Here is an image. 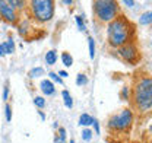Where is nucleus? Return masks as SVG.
I'll list each match as a JSON object with an SVG mask.
<instances>
[{
    "label": "nucleus",
    "mask_w": 152,
    "mask_h": 143,
    "mask_svg": "<svg viewBox=\"0 0 152 143\" xmlns=\"http://www.w3.org/2000/svg\"><path fill=\"white\" fill-rule=\"evenodd\" d=\"M0 18L4 19L6 22H16V19H18V15H16V12L10 7V4L7 3V1H4V0H0Z\"/></svg>",
    "instance_id": "nucleus-7"
},
{
    "label": "nucleus",
    "mask_w": 152,
    "mask_h": 143,
    "mask_svg": "<svg viewBox=\"0 0 152 143\" xmlns=\"http://www.w3.org/2000/svg\"><path fill=\"white\" fill-rule=\"evenodd\" d=\"M70 143H75V140H70Z\"/></svg>",
    "instance_id": "nucleus-34"
},
{
    "label": "nucleus",
    "mask_w": 152,
    "mask_h": 143,
    "mask_svg": "<svg viewBox=\"0 0 152 143\" xmlns=\"http://www.w3.org/2000/svg\"><path fill=\"white\" fill-rule=\"evenodd\" d=\"M48 76H50V79H51L53 82H56V83H60V85L63 83V80H61V79L58 77V74H56V73H53V72H51V73H48Z\"/></svg>",
    "instance_id": "nucleus-21"
},
{
    "label": "nucleus",
    "mask_w": 152,
    "mask_h": 143,
    "mask_svg": "<svg viewBox=\"0 0 152 143\" xmlns=\"http://www.w3.org/2000/svg\"><path fill=\"white\" fill-rule=\"evenodd\" d=\"M75 20H76V23H77V26H79V29H80V31H85V23H83V19L80 18V16H75Z\"/></svg>",
    "instance_id": "nucleus-22"
},
{
    "label": "nucleus",
    "mask_w": 152,
    "mask_h": 143,
    "mask_svg": "<svg viewBox=\"0 0 152 143\" xmlns=\"http://www.w3.org/2000/svg\"><path fill=\"white\" fill-rule=\"evenodd\" d=\"M57 133H58V134H57L58 137H61V139H64V140H66V130H64V127H60Z\"/></svg>",
    "instance_id": "nucleus-25"
},
{
    "label": "nucleus",
    "mask_w": 152,
    "mask_h": 143,
    "mask_svg": "<svg viewBox=\"0 0 152 143\" xmlns=\"http://www.w3.org/2000/svg\"><path fill=\"white\" fill-rule=\"evenodd\" d=\"M6 47H4V44H0V55H6Z\"/></svg>",
    "instance_id": "nucleus-27"
},
{
    "label": "nucleus",
    "mask_w": 152,
    "mask_h": 143,
    "mask_svg": "<svg viewBox=\"0 0 152 143\" xmlns=\"http://www.w3.org/2000/svg\"><path fill=\"white\" fill-rule=\"evenodd\" d=\"M39 86H41V90H42L44 95H54V92H56L54 83L51 80H42Z\"/></svg>",
    "instance_id": "nucleus-8"
},
{
    "label": "nucleus",
    "mask_w": 152,
    "mask_h": 143,
    "mask_svg": "<svg viewBox=\"0 0 152 143\" xmlns=\"http://www.w3.org/2000/svg\"><path fill=\"white\" fill-rule=\"evenodd\" d=\"M7 96H9V86H7V85H4V89H3V99L6 101V99H7Z\"/></svg>",
    "instance_id": "nucleus-26"
},
{
    "label": "nucleus",
    "mask_w": 152,
    "mask_h": 143,
    "mask_svg": "<svg viewBox=\"0 0 152 143\" xmlns=\"http://www.w3.org/2000/svg\"><path fill=\"white\" fill-rule=\"evenodd\" d=\"M63 3H64V4H72L73 1H70V0H66V1H63Z\"/></svg>",
    "instance_id": "nucleus-33"
},
{
    "label": "nucleus",
    "mask_w": 152,
    "mask_h": 143,
    "mask_svg": "<svg viewBox=\"0 0 152 143\" xmlns=\"http://www.w3.org/2000/svg\"><path fill=\"white\" fill-rule=\"evenodd\" d=\"M4 47H6V53L7 54H12L15 51V42L12 38H7V41L4 42Z\"/></svg>",
    "instance_id": "nucleus-14"
},
{
    "label": "nucleus",
    "mask_w": 152,
    "mask_h": 143,
    "mask_svg": "<svg viewBox=\"0 0 152 143\" xmlns=\"http://www.w3.org/2000/svg\"><path fill=\"white\" fill-rule=\"evenodd\" d=\"M121 99H129V88L127 86H124L123 88V90H121Z\"/></svg>",
    "instance_id": "nucleus-24"
},
{
    "label": "nucleus",
    "mask_w": 152,
    "mask_h": 143,
    "mask_svg": "<svg viewBox=\"0 0 152 143\" xmlns=\"http://www.w3.org/2000/svg\"><path fill=\"white\" fill-rule=\"evenodd\" d=\"M96 18L101 22H111L118 16V3L114 0H98L94 3Z\"/></svg>",
    "instance_id": "nucleus-3"
},
{
    "label": "nucleus",
    "mask_w": 152,
    "mask_h": 143,
    "mask_svg": "<svg viewBox=\"0 0 152 143\" xmlns=\"http://www.w3.org/2000/svg\"><path fill=\"white\" fill-rule=\"evenodd\" d=\"M82 139H83L85 142H89V140L92 139V130H91L89 127H86V128L82 131Z\"/></svg>",
    "instance_id": "nucleus-19"
},
{
    "label": "nucleus",
    "mask_w": 152,
    "mask_h": 143,
    "mask_svg": "<svg viewBox=\"0 0 152 143\" xmlns=\"http://www.w3.org/2000/svg\"><path fill=\"white\" fill-rule=\"evenodd\" d=\"M41 74H44V69L42 67H34V69H31V70L28 72V76L29 77H38Z\"/></svg>",
    "instance_id": "nucleus-13"
},
{
    "label": "nucleus",
    "mask_w": 152,
    "mask_h": 143,
    "mask_svg": "<svg viewBox=\"0 0 152 143\" xmlns=\"http://www.w3.org/2000/svg\"><path fill=\"white\" fill-rule=\"evenodd\" d=\"M31 10L34 18L38 22H48L51 20L54 15V1L51 0H32L31 3Z\"/></svg>",
    "instance_id": "nucleus-4"
},
{
    "label": "nucleus",
    "mask_w": 152,
    "mask_h": 143,
    "mask_svg": "<svg viewBox=\"0 0 152 143\" xmlns=\"http://www.w3.org/2000/svg\"><path fill=\"white\" fill-rule=\"evenodd\" d=\"M132 35L133 26L124 16L120 15L108 23V44L114 48L129 44L132 41Z\"/></svg>",
    "instance_id": "nucleus-1"
},
{
    "label": "nucleus",
    "mask_w": 152,
    "mask_h": 143,
    "mask_svg": "<svg viewBox=\"0 0 152 143\" xmlns=\"http://www.w3.org/2000/svg\"><path fill=\"white\" fill-rule=\"evenodd\" d=\"M92 125H94V128H95V131L99 134V124H98V121L96 120H94V123H92Z\"/></svg>",
    "instance_id": "nucleus-28"
},
{
    "label": "nucleus",
    "mask_w": 152,
    "mask_h": 143,
    "mask_svg": "<svg viewBox=\"0 0 152 143\" xmlns=\"http://www.w3.org/2000/svg\"><path fill=\"white\" fill-rule=\"evenodd\" d=\"M4 114H6V120L10 121L12 120V109H10V105L6 104V108H4Z\"/></svg>",
    "instance_id": "nucleus-23"
},
{
    "label": "nucleus",
    "mask_w": 152,
    "mask_h": 143,
    "mask_svg": "<svg viewBox=\"0 0 152 143\" xmlns=\"http://www.w3.org/2000/svg\"><path fill=\"white\" fill-rule=\"evenodd\" d=\"M88 47H89V57L94 58L95 55V42L92 36H88Z\"/></svg>",
    "instance_id": "nucleus-15"
},
{
    "label": "nucleus",
    "mask_w": 152,
    "mask_h": 143,
    "mask_svg": "<svg viewBox=\"0 0 152 143\" xmlns=\"http://www.w3.org/2000/svg\"><path fill=\"white\" fill-rule=\"evenodd\" d=\"M9 4H10V7L15 10V9H22L23 6H25V1H22V0H19V1H16V0H9L7 1Z\"/></svg>",
    "instance_id": "nucleus-17"
},
{
    "label": "nucleus",
    "mask_w": 152,
    "mask_h": 143,
    "mask_svg": "<svg viewBox=\"0 0 152 143\" xmlns=\"http://www.w3.org/2000/svg\"><path fill=\"white\" fill-rule=\"evenodd\" d=\"M34 104H35L38 108H42L45 105V101H44V98H41V96H35V98H34Z\"/></svg>",
    "instance_id": "nucleus-20"
},
{
    "label": "nucleus",
    "mask_w": 152,
    "mask_h": 143,
    "mask_svg": "<svg viewBox=\"0 0 152 143\" xmlns=\"http://www.w3.org/2000/svg\"><path fill=\"white\" fill-rule=\"evenodd\" d=\"M133 124V112L132 109L124 108L121 109L118 114L113 115L108 121V127L113 128L115 131H126L130 128V125Z\"/></svg>",
    "instance_id": "nucleus-5"
},
{
    "label": "nucleus",
    "mask_w": 152,
    "mask_h": 143,
    "mask_svg": "<svg viewBox=\"0 0 152 143\" xmlns=\"http://www.w3.org/2000/svg\"><path fill=\"white\" fill-rule=\"evenodd\" d=\"M133 98L136 109L142 114L149 112L152 107V80L149 76H142L136 80L134 89H133Z\"/></svg>",
    "instance_id": "nucleus-2"
},
{
    "label": "nucleus",
    "mask_w": 152,
    "mask_h": 143,
    "mask_svg": "<svg viewBox=\"0 0 152 143\" xmlns=\"http://www.w3.org/2000/svg\"><path fill=\"white\" fill-rule=\"evenodd\" d=\"M117 53L123 60H126L130 64H136V61L139 60V50L133 42H129V44H124V45L118 47Z\"/></svg>",
    "instance_id": "nucleus-6"
},
{
    "label": "nucleus",
    "mask_w": 152,
    "mask_h": 143,
    "mask_svg": "<svg viewBox=\"0 0 152 143\" xmlns=\"http://www.w3.org/2000/svg\"><path fill=\"white\" fill-rule=\"evenodd\" d=\"M61 95H63L64 105H66L67 108H72V107H73V99H72V96H70L69 90H63V92H61Z\"/></svg>",
    "instance_id": "nucleus-11"
},
{
    "label": "nucleus",
    "mask_w": 152,
    "mask_h": 143,
    "mask_svg": "<svg viewBox=\"0 0 152 143\" xmlns=\"http://www.w3.org/2000/svg\"><path fill=\"white\" fill-rule=\"evenodd\" d=\"M38 114H39V117H41V118H42V120H44V118H45V115H44V114H42V112H41V109H39V111H38Z\"/></svg>",
    "instance_id": "nucleus-32"
},
{
    "label": "nucleus",
    "mask_w": 152,
    "mask_h": 143,
    "mask_svg": "<svg viewBox=\"0 0 152 143\" xmlns=\"http://www.w3.org/2000/svg\"><path fill=\"white\" fill-rule=\"evenodd\" d=\"M151 20H152V16H151V12H146L140 16V23L142 25H151Z\"/></svg>",
    "instance_id": "nucleus-18"
},
{
    "label": "nucleus",
    "mask_w": 152,
    "mask_h": 143,
    "mask_svg": "<svg viewBox=\"0 0 152 143\" xmlns=\"http://www.w3.org/2000/svg\"><path fill=\"white\" fill-rule=\"evenodd\" d=\"M94 117H91L89 114H82L80 117H79V124L80 125H85V127H89V125H92L94 123Z\"/></svg>",
    "instance_id": "nucleus-9"
},
{
    "label": "nucleus",
    "mask_w": 152,
    "mask_h": 143,
    "mask_svg": "<svg viewBox=\"0 0 152 143\" xmlns=\"http://www.w3.org/2000/svg\"><path fill=\"white\" fill-rule=\"evenodd\" d=\"M123 4H127V6H133V4H134V1H132V0H126V1H123Z\"/></svg>",
    "instance_id": "nucleus-31"
},
{
    "label": "nucleus",
    "mask_w": 152,
    "mask_h": 143,
    "mask_svg": "<svg viewBox=\"0 0 152 143\" xmlns=\"http://www.w3.org/2000/svg\"><path fill=\"white\" fill-rule=\"evenodd\" d=\"M86 83H88V77H86L85 74L79 73L77 77H76V85H77V86H83V85H86Z\"/></svg>",
    "instance_id": "nucleus-16"
},
{
    "label": "nucleus",
    "mask_w": 152,
    "mask_h": 143,
    "mask_svg": "<svg viewBox=\"0 0 152 143\" xmlns=\"http://www.w3.org/2000/svg\"><path fill=\"white\" fill-rule=\"evenodd\" d=\"M61 60H63V63H64L67 67H70V66L73 64V57H72L69 53H66V51L61 54Z\"/></svg>",
    "instance_id": "nucleus-12"
},
{
    "label": "nucleus",
    "mask_w": 152,
    "mask_h": 143,
    "mask_svg": "<svg viewBox=\"0 0 152 143\" xmlns=\"http://www.w3.org/2000/svg\"><path fill=\"white\" fill-rule=\"evenodd\" d=\"M56 61H57L56 50H50L48 53L45 54V63H47V64H54Z\"/></svg>",
    "instance_id": "nucleus-10"
},
{
    "label": "nucleus",
    "mask_w": 152,
    "mask_h": 143,
    "mask_svg": "<svg viewBox=\"0 0 152 143\" xmlns=\"http://www.w3.org/2000/svg\"><path fill=\"white\" fill-rule=\"evenodd\" d=\"M69 74H67V72H64V70H61V72H58V77L61 79V77H67Z\"/></svg>",
    "instance_id": "nucleus-29"
},
{
    "label": "nucleus",
    "mask_w": 152,
    "mask_h": 143,
    "mask_svg": "<svg viewBox=\"0 0 152 143\" xmlns=\"http://www.w3.org/2000/svg\"><path fill=\"white\" fill-rule=\"evenodd\" d=\"M54 143H66V140L61 139V137H58V136H56V137H54Z\"/></svg>",
    "instance_id": "nucleus-30"
},
{
    "label": "nucleus",
    "mask_w": 152,
    "mask_h": 143,
    "mask_svg": "<svg viewBox=\"0 0 152 143\" xmlns=\"http://www.w3.org/2000/svg\"><path fill=\"white\" fill-rule=\"evenodd\" d=\"M0 19H1V18H0Z\"/></svg>",
    "instance_id": "nucleus-35"
}]
</instances>
